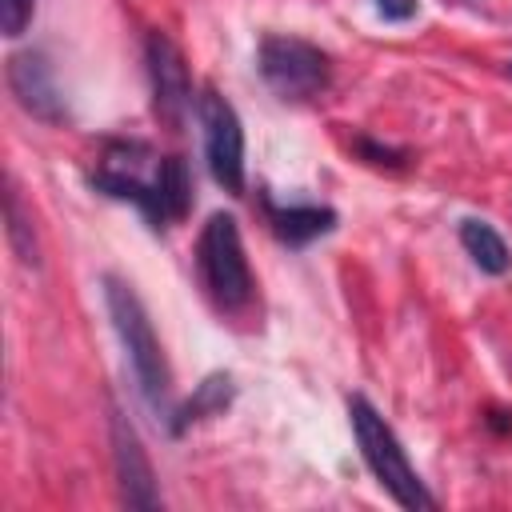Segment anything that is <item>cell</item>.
Returning <instances> with one entry per match:
<instances>
[{
  "label": "cell",
  "mask_w": 512,
  "mask_h": 512,
  "mask_svg": "<svg viewBox=\"0 0 512 512\" xmlns=\"http://www.w3.org/2000/svg\"><path fill=\"white\" fill-rule=\"evenodd\" d=\"M104 304H108L112 328H116V336H120V344L128 352V364H132V376H136V388H140L144 404L156 416H168L172 376H168L164 348H160V340L152 332V320H148L140 296L120 276H104Z\"/></svg>",
  "instance_id": "6da1fadb"
},
{
  "label": "cell",
  "mask_w": 512,
  "mask_h": 512,
  "mask_svg": "<svg viewBox=\"0 0 512 512\" xmlns=\"http://www.w3.org/2000/svg\"><path fill=\"white\" fill-rule=\"evenodd\" d=\"M348 420H352V436L360 444V456L364 464L372 468V476L384 484V492L400 504V508H412V512H428L436 508L432 492L424 488V480L416 476V468L408 464L392 424L364 400V396H352L348 400Z\"/></svg>",
  "instance_id": "7a4b0ae2"
},
{
  "label": "cell",
  "mask_w": 512,
  "mask_h": 512,
  "mask_svg": "<svg viewBox=\"0 0 512 512\" xmlns=\"http://www.w3.org/2000/svg\"><path fill=\"white\" fill-rule=\"evenodd\" d=\"M200 276L220 308H244L252 300V272L240 240V224L228 212H212L196 244Z\"/></svg>",
  "instance_id": "3957f363"
},
{
  "label": "cell",
  "mask_w": 512,
  "mask_h": 512,
  "mask_svg": "<svg viewBox=\"0 0 512 512\" xmlns=\"http://www.w3.org/2000/svg\"><path fill=\"white\" fill-rule=\"evenodd\" d=\"M264 84L284 100H308L328 84V56L300 36H264L256 48Z\"/></svg>",
  "instance_id": "277c9868"
},
{
  "label": "cell",
  "mask_w": 512,
  "mask_h": 512,
  "mask_svg": "<svg viewBox=\"0 0 512 512\" xmlns=\"http://www.w3.org/2000/svg\"><path fill=\"white\" fill-rule=\"evenodd\" d=\"M196 116L204 128V156H208L212 180L224 192L244 196V128L236 108L212 84H204L196 96Z\"/></svg>",
  "instance_id": "5b68a950"
},
{
  "label": "cell",
  "mask_w": 512,
  "mask_h": 512,
  "mask_svg": "<svg viewBox=\"0 0 512 512\" xmlns=\"http://www.w3.org/2000/svg\"><path fill=\"white\" fill-rule=\"evenodd\" d=\"M144 56H148V76H152V104H156V116H160L168 128H180L184 116H188V108H192L188 64H184L180 48H176L164 32H148Z\"/></svg>",
  "instance_id": "8992f818"
},
{
  "label": "cell",
  "mask_w": 512,
  "mask_h": 512,
  "mask_svg": "<svg viewBox=\"0 0 512 512\" xmlns=\"http://www.w3.org/2000/svg\"><path fill=\"white\" fill-rule=\"evenodd\" d=\"M112 428V460H116V480H120V496L128 508H156L160 504V488H156V472L152 460L140 444V432L132 428V420L112 408L108 416Z\"/></svg>",
  "instance_id": "52a82bcc"
},
{
  "label": "cell",
  "mask_w": 512,
  "mask_h": 512,
  "mask_svg": "<svg viewBox=\"0 0 512 512\" xmlns=\"http://www.w3.org/2000/svg\"><path fill=\"white\" fill-rule=\"evenodd\" d=\"M8 88L24 112L36 120H64V96L56 88L52 64L44 52H16L8 56Z\"/></svg>",
  "instance_id": "ba28073f"
},
{
  "label": "cell",
  "mask_w": 512,
  "mask_h": 512,
  "mask_svg": "<svg viewBox=\"0 0 512 512\" xmlns=\"http://www.w3.org/2000/svg\"><path fill=\"white\" fill-rule=\"evenodd\" d=\"M272 228L284 244L292 248H304L312 244L316 236L332 232L336 228V212L332 208H320V204H292V208H272Z\"/></svg>",
  "instance_id": "9c48e42d"
},
{
  "label": "cell",
  "mask_w": 512,
  "mask_h": 512,
  "mask_svg": "<svg viewBox=\"0 0 512 512\" xmlns=\"http://www.w3.org/2000/svg\"><path fill=\"white\" fill-rule=\"evenodd\" d=\"M460 244L472 256V264L480 272H488V276H504L512 268V256H508L504 236L492 224H484V220H464L460 224Z\"/></svg>",
  "instance_id": "30bf717a"
},
{
  "label": "cell",
  "mask_w": 512,
  "mask_h": 512,
  "mask_svg": "<svg viewBox=\"0 0 512 512\" xmlns=\"http://www.w3.org/2000/svg\"><path fill=\"white\" fill-rule=\"evenodd\" d=\"M156 192H160V204H164L168 224L188 216V208H192V172H188L184 156L156 160Z\"/></svg>",
  "instance_id": "8fae6325"
},
{
  "label": "cell",
  "mask_w": 512,
  "mask_h": 512,
  "mask_svg": "<svg viewBox=\"0 0 512 512\" xmlns=\"http://www.w3.org/2000/svg\"><path fill=\"white\" fill-rule=\"evenodd\" d=\"M232 376L228 372H212L196 392H192V400L176 412V420H172V432L180 436L188 424H196V420H208V416H216V412H224L228 408V400H232Z\"/></svg>",
  "instance_id": "7c38bea8"
},
{
  "label": "cell",
  "mask_w": 512,
  "mask_h": 512,
  "mask_svg": "<svg viewBox=\"0 0 512 512\" xmlns=\"http://www.w3.org/2000/svg\"><path fill=\"white\" fill-rule=\"evenodd\" d=\"M4 220H8V244H12V252L20 256V264L36 268V264H40L36 236H32V224H28L24 212H20V200H16V188H12V184H8V192H4Z\"/></svg>",
  "instance_id": "4fadbf2b"
},
{
  "label": "cell",
  "mask_w": 512,
  "mask_h": 512,
  "mask_svg": "<svg viewBox=\"0 0 512 512\" xmlns=\"http://www.w3.org/2000/svg\"><path fill=\"white\" fill-rule=\"evenodd\" d=\"M28 24H32V0H0V28L8 40L24 36Z\"/></svg>",
  "instance_id": "5bb4252c"
},
{
  "label": "cell",
  "mask_w": 512,
  "mask_h": 512,
  "mask_svg": "<svg viewBox=\"0 0 512 512\" xmlns=\"http://www.w3.org/2000/svg\"><path fill=\"white\" fill-rule=\"evenodd\" d=\"M356 152L368 156V164H388V168H400V164H404V152L380 148V144H372V140H356Z\"/></svg>",
  "instance_id": "9a60e30c"
},
{
  "label": "cell",
  "mask_w": 512,
  "mask_h": 512,
  "mask_svg": "<svg viewBox=\"0 0 512 512\" xmlns=\"http://www.w3.org/2000/svg\"><path fill=\"white\" fill-rule=\"evenodd\" d=\"M376 12H380L384 20L404 24V20H412V16H416V0H376Z\"/></svg>",
  "instance_id": "2e32d148"
}]
</instances>
